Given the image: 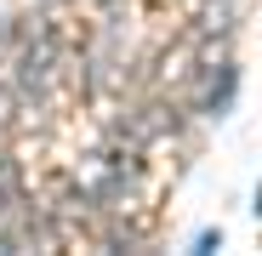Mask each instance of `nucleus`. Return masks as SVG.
Wrapping results in <instances>:
<instances>
[{
    "label": "nucleus",
    "instance_id": "nucleus-1",
    "mask_svg": "<svg viewBox=\"0 0 262 256\" xmlns=\"http://www.w3.org/2000/svg\"><path fill=\"white\" fill-rule=\"evenodd\" d=\"M234 80H239V74H234V68L223 63V80L211 85V97H205V114H216V120L228 114V103H234Z\"/></svg>",
    "mask_w": 262,
    "mask_h": 256
},
{
    "label": "nucleus",
    "instance_id": "nucleus-2",
    "mask_svg": "<svg viewBox=\"0 0 262 256\" xmlns=\"http://www.w3.org/2000/svg\"><path fill=\"white\" fill-rule=\"evenodd\" d=\"M194 250H223V228H200L194 234Z\"/></svg>",
    "mask_w": 262,
    "mask_h": 256
},
{
    "label": "nucleus",
    "instance_id": "nucleus-3",
    "mask_svg": "<svg viewBox=\"0 0 262 256\" xmlns=\"http://www.w3.org/2000/svg\"><path fill=\"white\" fill-rule=\"evenodd\" d=\"M251 217L262 222V182H256V194H251Z\"/></svg>",
    "mask_w": 262,
    "mask_h": 256
}]
</instances>
